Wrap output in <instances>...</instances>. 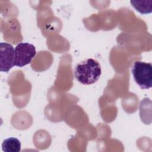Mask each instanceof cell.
Segmentation results:
<instances>
[{"instance_id":"obj_1","label":"cell","mask_w":152,"mask_h":152,"mask_svg":"<svg viewBox=\"0 0 152 152\" xmlns=\"http://www.w3.org/2000/svg\"><path fill=\"white\" fill-rule=\"evenodd\" d=\"M102 74V69L99 62L88 58L78 63L74 70V75L78 81L84 85L96 83Z\"/></svg>"},{"instance_id":"obj_4","label":"cell","mask_w":152,"mask_h":152,"mask_svg":"<svg viewBox=\"0 0 152 152\" xmlns=\"http://www.w3.org/2000/svg\"><path fill=\"white\" fill-rule=\"evenodd\" d=\"M15 53L13 46L8 43H0V70L2 72H8L14 66Z\"/></svg>"},{"instance_id":"obj_2","label":"cell","mask_w":152,"mask_h":152,"mask_svg":"<svg viewBox=\"0 0 152 152\" xmlns=\"http://www.w3.org/2000/svg\"><path fill=\"white\" fill-rule=\"evenodd\" d=\"M134 81L141 89H148L152 86V65L142 61H136L131 68Z\"/></svg>"},{"instance_id":"obj_3","label":"cell","mask_w":152,"mask_h":152,"mask_svg":"<svg viewBox=\"0 0 152 152\" xmlns=\"http://www.w3.org/2000/svg\"><path fill=\"white\" fill-rule=\"evenodd\" d=\"M14 66L23 67L29 64L36 54L35 46L28 43H20L14 49Z\"/></svg>"},{"instance_id":"obj_5","label":"cell","mask_w":152,"mask_h":152,"mask_svg":"<svg viewBox=\"0 0 152 152\" xmlns=\"http://www.w3.org/2000/svg\"><path fill=\"white\" fill-rule=\"evenodd\" d=\"M2 148L5 152H18L21 150V142L17 138L10 137L3 141Z\"/></svg>"},{"instance_id":"obj_6","label":"cell","mask_w":152,"mask_h":152,"mask_svg":"<svg viewBox=\"0 0 152 152\" xmlns=\"http://www.w3.org/2000/svg\"><path fill=\"white\" fill-rule=\"evenodd\" d=\"M149 1H144V4H142L141 1H132L131 3L132 6L134 7L137 11L140 12L142 14H146L150 13L152 11V5H147V3Z\"/></svg>"}]
</instances>
